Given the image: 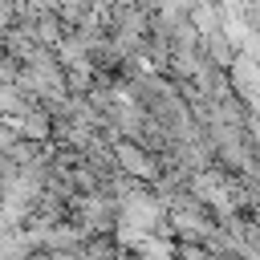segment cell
Masks as SVG:
<instances>
[{
  "label": "cell",
  "instance_id": "cell-1",
  "mask_svg": "<svg viewBox=\"0 0 260 260\" xmlns=\"http://www.w3.org/2000/svg\"><path fill=\"white\" fill-rule=\"evenodd\" d=\"M118 162L126 167V171H134V175H150V162H146V154L138 150V146H118Z\"/></svg>",
  "mask_w": 260,
  "mask_h": 260
},
{
  "label": "cell",
  "instance_id": "cell-2",
  "mask_svg": "<svg viewBox=\"0 0 260 260\" xmlns=\"http://www.w3.org/2000/svg\"><path fill=\"white\" fill-rule=\"evenodd\" d=\"M81 215H85V228H93V223L102 228L106 215H110V207H106L102 199H85V203H81Z\"/></svg>",
  "mask_w": 260,
  "mask_h": 260
}]
</instances>
